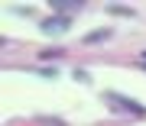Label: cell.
Listing matches in <instances>:
<instances>
[{
	"instance_id": "cell-6",
	"label": "cell",
	"mask_w": 146,
	"mask_h": 126,
	"mask_svg": "<svg viewBox=\"0 0 146 126\" xmlns=\"http://www.w3.org/2000/svg\"><path fill=\"white\" fill-rule=\"evenodd\" d=\"M140 68H146V62H143V65H140Z\"/></svg>"
},
{
	"instance_id": "cell-3",
	"label": "cell",
	"mask_w": 146,
	"mask_h": 126,
	"mask_svg": "<svg viewBox=\"0 0 146 126\" xmlns=\"http://www.w3.org/2000/svg\"><path fill=\"white\" fill-rule=\"evenodd\" d=\"M52 7L58 13H78L84 3H81V0H52Z\"/></svg>"
},
{
	"instance_id": "cell-4",
	"label": "cell",
	"mask_w": 146,
	"mask_h": 126,
	"mask_svg": "<svg viewBox=\"0 0 146 126\" xmlns=\"http://www.w3.org/2000/svg\"><path fill=\"white\" fill-rule=\"evenodd\" d=\"M104 39H110V29H94V32H88L81 42H84V45H101Z\"/></svg>"
},
{
	"instance_id": "cell-7",
	"label": "cell",
	"mask_w": 146,
	"mask_h": 126,
	"mask_svg": "<svg viewBox=\"0 0 146 126\" xmlns=\"http://www.w3.org/2000/svg\"><path fill=\"white\" fill-rule=\"evenodd\" d=\"M143 62H146V52H143Z\"/></svg>"
},
{
	"instance_id": "cell-5",
	"label": "cell",
	"mask_w": 146,
	"mask_h": 126,
	"mask_svg": "<svg viewBox=\"0 0 146 126\" xmlns=\"http://www.w3.org/2000/svg\"><path fill=\"white\" fill-rule=\"evenodd\" d=\"M107 13H114V16H136L130 7H120V3H107Z\"/></svg>"
},
{
	"instance_id": "cell-2",
	"label": "cell",
	"mask_w": 146,
	"mask_h": 126,
	"mask_svg": "<svg viewBox=\"0 0 146 126\" xmlns=\"http://www.w3.org/2000/svg\"><path fill=\"white\" fill-rule=\"evenodd\" d=\"M68 26H72V20H68V16H55V20H46V23H42V32H49V36H52V32H65Z\"/></svg>"
},
{
	"instance_id": "cell-1",
	"label": "cell",
	"mask_w": 146,
	"mask_h": 126,
	"mask_svg": "<svg viewBox=\"0 0 146 126\" xmlns=\"http://www.w3.org/2000/svg\"><path fill=\"white\" fill-rule=\"evenodd\" d=\"M107 104L117 107V110H127V113H136V116H146V107H140L136 100H127V97L114 94V91H107Z\"/></svg>"
}]
</instances>
